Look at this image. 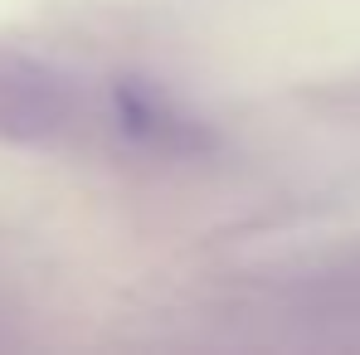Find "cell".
Here are the masks:
<instances>
[{
    "label": "cell",
    "instance_id": "obj_1",
    "mask_svg": "<svg viewBox=\"0 0 360 355\" xmlns=\"http://www.w3.org/2000/svg\"><path fill=\"white\" fill-rule=\"evenodd\" d=\"M73 112L68 83L25 59H0V131L5 136H49Z\"/></svg>",
    "mask_w": 360,
    "mask_h": 355
}]
</instances>
